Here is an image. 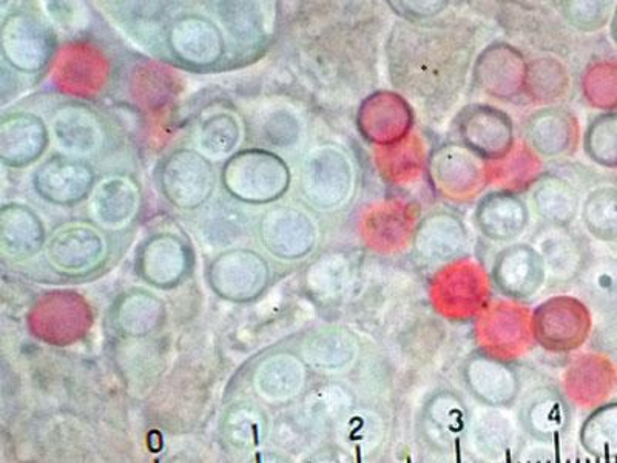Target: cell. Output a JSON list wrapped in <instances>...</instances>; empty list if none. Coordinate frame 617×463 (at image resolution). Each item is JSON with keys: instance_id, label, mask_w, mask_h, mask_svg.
<instances>
[{"instance_id": "cell-21", "label": "cell", "mask_w": 617, "mask_h": 463, "mask_svg": "<svg viewBox=\"0 0 617 463\" xmlns=\"http://www.w3.org/2000/svg\"><path fill=\"white\" fill-rule=\"evenodd\" d=\"M534 212L551 225L568 228L579 212V193L572 182L556 175H543L531 190Z\"/></svg>"}, {"instance_id": "cell-33", "label": "cell", "mask_w": 617, "mask_h": 463, "mask_svg": "<svg viewBox=\"0 0 617 463\" xmlns=\"http://www.w3.org/2000/svg\"><path fill=\"white\" fill-rule=\"evenodd\" d=\"M215 217L212 221L209 220V225L205 228L208 239L211 240L209 243L224 246V244H231L232 240L238 239L242 225H240V218L235 212L221 213Z\"/></svg>"}, {"instance_id": "cell-17", "label": "cell", "mask_w": 617, "mask_h": 463, "mask_svg": "<svg viewBox=\"0 0 617 463\" xmlns=\"http://www.w3.org/2000/svg\"><path fill=\"white\" fill-rule=\"evenodd\" d=\"M533 241L545 264L546 274L554 278H574L588 264L584 240L564 225H543Z\"/></svg>"}, {"instance_id": "cell-25", "label": "cell", "mask_w": 617, "mask_h": 463, "mask_svg": "<svg viewBox=\"0 0 617 463\" xmlns=\"http://www.w3.org/2000/svg\"><path fill=\"white\" fill-rule=\"evenodd\" d=\"M269 270L263 256L256 255L251 251H234L220 255L212 263L211 277L212 282L220 286L221 290L232 292L238 287L251 291L255 287H262L266 283Z\"/></svg>"}, {"instance_id": "cell-28", "label": "cell", "mask_w": 617, "mask_h": 463, "mask_svg": "<svg viewBox=\"0 0 617 463\" xmlns=\"http://www.w3.org/2000/svg\"><path fill=\"white\" fill-rule=\"evenodd\" d=\"M582 221L596 240L617 243V186H600L589 192Z\"/></svg>"}, {"instance_id": "cell-36", "label": "cell", "mask_w": 617, "mask_h": 463, "mask_svg": "<svg viewBox=\"0 0 617 463\" xmlns=\"http://www.w3.org/2000/svg\"><path fill=\"white\" fill-rule=\"evenodd\" d=\"M611 36L613 39H615L616 44H617V8L615 11V14H613L611 18Z\"/></svg>"}, {"instance_id": "cell-4", "label": "cell", "mask_w": 617, "mask_h": 463, "mask_svg": "<svg viewBox=\"0 0 617 463\" xmlns=\"http://www.w3.org/2000/svg\"><path fill=\"white\" fill-rule=\"evenodd\" d=\"M354 186V172L347 154L333 146L310 151L302 165V193L320 209L339 208Z\"/></svg>"}, {"instance_id": "cell-24", "label": "cell", "mask_w": 617, "mask_h": 463, "mask_svg": "<svg viewBox=\"0 0 617 463\" xmlns=\"http://www.w3.org/2000/svg\"><path fill=\"white\" fill-rule=\"evenodd\" d=\"M188 249L172 235H158L143 246L139 267L150 282H177L188 270Z\"/></svg>"}, {"instance_id": "cell-19", "label": "cell", "mask_w": 617, "mask_h": 463, "mask_svg": "<svg viewBox=\"0 0 617 463\" xmlns=\"http://www.w3.org/2000/svg\"><path fill=\"white\" fill-rule=\"evenodd\" d=\"M46 139L45 124L38 116H8L0 124V157L14 167L29 165L45 149Z\"/></svg>"}, {"instance_id": "cell-1", "label": "cell", "mask_w": 617, "mask_h": 463, "mask_svg": "<svg viewBox=\"0 0 617 463\" xmlns=\"http://www.w3.org/2000/svg\"><path fill=\"white\" fill-rule=\"evenodd\" d=\"M392 84L426 107L456 99L467 77L471 46L459 29L397 23L387 44Z\"/></svg>"}, {"instance_id": "cell-34", "label": "cell", "mask_w": 617, "mask_h": 463, "mask_svg": "<svg viewBox=\"0 0 617 463\" xmlns=\"http://www.w3.org/2000/svg\"><path fill=\"white\" fill-rule=\"evenodd\" d=\"M390 6L405 21L418 22L444 13L449 3L433 0V2H390Z\"/></svg>"}, {"instance_id": "cell-38", "label": "cell", "mask_w": 617, "mask_h": 463, "mask_svg": "<svg viewBox=\"0 0 617 463\" xmlns=\"http://www.w3.org/2000/svg\"><path fill=\"white\" fill-rule=\"evenodd\" d=\"M155 463H159V461H155Z\"/></svg>"}, {"instance_id": "cell-18", "label": "cell", "mask_w": 617, "mask_h": 463, "mask_svg": "<svg viewBox=\"0 0 617 463\" xmlns=\"http://www.w3.org/2000/svg\"><path fill=\"white\" fill-rule=\"evenodd\" d=\"M170 46L180 60L196 67H209L221 60L224 41L213 22L198 15L178 19L169 33Z\"/></svg>"}, {"instance_id": "cell-37", "label": "cell", "mask_w": 617, "mask_h": 463, "mask_svg": "<svg viewBox=\"0 0 617 463\" xmlns=\"http://www.w3.org/2000/svg\"><path fill=\"white\" fill-rule=\"evenodd\" d=\"M256 463H263L262 454H259V453H256Z\"/></svg>"}, {"instance_id": "cell-23", "label": "cell", "mask_w": 617, "mask_h": 463, "mask_svg": "<svg viewBox=\"0 0 617 463\" xmlns=\"http://www.w3.org/2000/svg\"><path fill=\"white\" fill-rule=\"evenodd\" d=\"M92 208L100 224L108 229L123 228L138 212V187L127 178H108L93 192Z\"/></svg>"}, {"instance_id": "cell-8", "label": "cell", "mask_w": 617, "mask_h": 463, "mask_svg": "<svg viewBox=\"0 0 617 463\" xmlns=\"http://www.w3.org/2000/svg\"><path fill=\"white\" fill-rule=\"evenodd\" d=\"M526 65L518 49L507 42L488 45L472 67V81L497 99H512L525 87Z\"/></svg>"}, {"instance_id": "cell-5", "label": "cell", "mask_w": 617, "mask_h": 463, "mask_svg": "<svg viewBox=\"0 0 617 463\" xmlns=\"http://www.w3.org/2000/svg\"><path fill=\"white\" fill-rule=\"evenodd\" d=\"M460 143L480 158L500 161L514 147V126L510 115L490 104H469L456 118Z\"/></svg>"}, {"instance_id": "cell-16", "label": "cell", "mask_w": 617, "mask_h": 463, "mask_svg": "<svg viewBox=\"0 0 617 463\" xmlns=\"http://www.w3.org/2000/svg\"><path fill=\"white\" fill-rule=\"evenodd\" d=\"M95 175L81 159L60 155L39 167L34 175L38 193L54 204H76L91 192Z\"/></svg>"}, {"instance_id": "cell-31", "label": "cell", "mask_w": 617, "mask_h": 463, "mask_svg": "<svg viewBox=\"0 0 617 463\" xmlns=\"http://www.w3.org/2000/svg\"><path fill=\"white\" fill-rule=\"evenodd\" d=\"M242 138L238 120L232 115H215L205 120L200 131V144L205 154L224 157L235 149Z\"/></svg>"}, {"instance_id": "cell-7", "label": "cell", "mask_w": 617, "mask_h": 463, "mask_svg": "<svg viewBox=\"0 0 617 463\" xmlns=\"http://www.w3.org/2000/svg\"><path fill=\"white\" fill-rule=\"evenodd\" d=\"M161 187L172 204L195 209L211 197L215 187V172L203 155L180 150L162 166Z\"/></svg>"}, {"instance_id": "cell-14", "label": "cell", "mask_w": 617, "mask_h": 463, "mask_svg": "<svg viewBox=\"0 0 617 463\" xmlns=\"http://www.w3.org/2000/svg\"><path fill=\"white\" fill-rule=\"evenodd\" d=\"M530 223V210L512 190H496L477 202L475 224L485 239L496 243L518 240Z\"/></svg>"}, {"instance_id": "cell-12", "label": "cell", "mask_w": 617, "mask_h": 463, "mask_svg": "<svg viewBox=\"0 0 617 463\" xmlns=\"http://www.w3.org/2000/svg\"><path fill=\"white\" fill-rule=\"evenodd\" d=\"M523 136L535 154L545 158L565 157L579 143V123L566 108H541L523 123Z\"/></svg>"}, {"instance_id": "cell-10", "label": "cell", "mask_w": 617, "mask_h": 463, "mask_svg": "<svg viewBox=\"0 0 617 463\" xmlns=\"http://www.w3.org/2000/svg\"><path fill=\"white\" fill-rule=\"evenodd\" d=\"M259 232L264 246L279 259H301L316 246V224L298 209L270 210L264 215Z\"/></svg>"}, {"instance_id": "cell-6", "label": "cell", "mask_w": 617, "mask_h": 463, "mask_svg": "<svg viewBox=\"0 0 617 463\" xmlns=\"http://www.w3.org/2000/svg\"><path fill=\"white\" fill-rule=\"evenodd\" d=\"M0 42L6 60L22 72H39L53 56L54 34L36 14L18 11L2 23Z\"/></svg>"}, {"instance_id": "cell-32", "label": "cell", "mask_w": 617, "mask_h": 463, "mask_svg": "<svg viewBox=\"0 0 617 463\" xmlns=\"http://www.w3.org/2000/svg\"><path fill=\"white\" fill-rule=\"evenodd\" d=\"M557 6L570 25L587 33L604 29L613 15L611 2H561Z\"/></svg>"}, {"instance_id": "cell-13", "label": "cell", "mask_w": 617, "mask_h": 463, "mask_svg": "<svg viewBox=\"0 0 617 463\" xmlns=\"http://www.w3.org/2000/svg\"><path fill=\"white\" fill-rule=\"evenodd\" d=\"M545 277V264L533 244H510L497 254L492 264V280L510 297H530L542 286Z\"/></svg>"}, {"instance_id": "cell-9", "label": "cell", "mask_w": 617, "mask_h": 463, "mask_svg": "<svg viewBox=\"0 0 617 463\" xmlns=\"http://www.w3.org/2000/svg\"><path fill=\"white\" fill-rule=\"evenodd\" d=\"M415 254L426 263H451L469 251V232L459 217L434 212L415 225Z\"/></svg>"}, {"instance_id": "cell-20", "label": "cell", "mask_w": 617, "mask_h": 463, "mask_svg": "<svg viewBox=\"0 0 617 463\" xmlns=\"http://www.w3.org/2000/svg\"><path fill=\"white\" fill-rule=\"evenodd\" d=\"M44 243V225L36 213L22 204L6 206L0 212V248L10 259L36 254Z\"/></svg>"}, {"instance_id": "cell-22", "label": "cell", "mask_w": 617, "mask_h": 463, "mask_svg": "<svg viewBox=\"0 0 617 463\" xmlns=\"http://www.w3.org/2000/svg\"><path fill=\"white\" fill-rule=\"evenodd\" d=\"M53 135L68 155H88L100 144L99 120L83 105H67L54 115Z\"/></svg>"}, {"instance_id": "cell-27", "label": "cell", "mask_w": 617, "mask_h": 463, "mask_svg": "<svg viewBox=\"0 0 617 463\" xmlns=\"http://www.w3.org/2000/svg\"><path fill=\"white\" fill-rule=\"evenodd\" d=\"M219 14L228 33L244 44L262 41L269 33L270 18L263 3L224 2Z\"/></svg>"}, {"instance_id": "cell-30", "label": "cell", "mask_w": 617, "mask_h": 463, "mask_svg": "<svg viewBox=\"0 0 617 463\" xmlns=\"http://www.w3.org/2000/svg\"><path fill=\"white\" fill-rule=\"evenodd\" d=\"M585 96L593 107L617 108V61L597 62L584 77Z\"/></svg>"}, {"instance_id": "cell-29", "label": "cell", "mask_w": 617, "mask_h": 463, "mask_svg": "<svg viewBox=\"0 0 617 463\" xmlns=\"http://www.w3.org/2000/svg\"><path fill=\"white\" fill-rule=\"evenodd\" d=\"M584 149L596 165L617 169V112L604 113L589 123Z\"/></svg>"}, {"instance_id": "cell-26", "label": "cell", "mask_w": 617, "mask_h": 463, "mask_svg": "<svg viewBox=\"0 0 617 463\" xmlns=\"http://www.w3.org/2000/svg\"><path fill=\"white\" fill-rule=\"evenodd\" d=\"M570 87L568 72L554 57H538L526 65L523 92L535 104H550L561 99Z\"/></svg>"}, {"instance_id": "cell-15", "label": "cell", "mask_w": 617, "mask_h": 463, "mask_svg": "<svg viewBox=\"0 0 617 463\" xmlns=\"http://www.w3.org/2000/svg\"><path fill=\"white\" fill-rule=\"evenodd\" d=\"M359 124L360 131L372 143L392 146L407 138L413 127V108L395 93L376 92L360 108Z\"/></svg>"}, {"instance_id": "cell-11", "label": "cell", "mask_w": 617, "mask_h": 463, "mask_svg": "<svg viewBox=\"0 0 617 463\" xmlns=\"http://www.w3.org/2000/svg\"><path fill=\"white\" fill-rule=\"evenodd\" d=\"M106 255V244L91 225L75 224L57 229L46 244V260L54 270L81 274L98 267Z\"/></svg>"}, {"instance_id": "cell-35", "label": "cell", "mask_w": 617, "mask_h": 463, "mask_svg": "<svg viewBox=\"0 0 617 463\" xmlns=\"http://www.w3.org/2000/svg\"><path fill=\"white\" fill-rule=\"evenodd\" d=\"M587 280L596 291L599 292H617V259L596 260L588 264Z\"/></svg>"}, {"instance_id": "cell-3", "label": "cell", "mask_w": 617, "mask_h": 463, "mask_svg": "<svg viewBox=\"0 0 617 463\" xmlns=\"http://www.w3.org/2000/svg\"><path fill=\"white\" fill-rule=\"evenodd\" d=\"M487 161L461 143H445L429 157L434 189L453 201H467L482 192L488 180Z\"/></svg>"}, {"instance_id": "cell-2", "label": "cell", "mask_w": 617, "mask_h": 463, "mask_svg": "<svg viewBox=\"0 0 617 463\" xmlns=\"http://www.w3.org/2000/svg\"><path fill=\"white\" fill-rule=\"evenodd\" d=\"M290 175L286 162L269 151L247 150L224 169L228 192L247 202H269L286 193Z\"/></svg>"}]
</instances>
